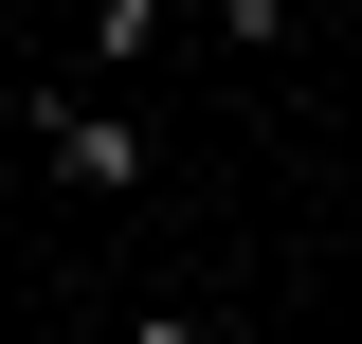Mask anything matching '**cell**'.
Returning <instances> with one entry per match:
<instances>
[{"instance_id":"3","label":"cell","mask_w":362,"mask_h":344,"mask_svg":"<svg viewBox=\"0 0 362 344\" xmlns=\"http://www.w3.org/2000/svg\"><path fill=\"white\" fill-rule=\"evenodd\" d=\"M218 18H235V37H272V18H290V0H218Z\"/></svg>"},{"instance_id":"2","label":"cell","mask_w":362,"mask_h":344,"mask_svg":"<svg viewBox=\"0 0 362 344\" xmlns=\"http://www.w3.org/2000/svg\"><path fill=\"white\" fill-rule=\"evenodd\" d=\"M127 344H218V326H199V308H145V326H127Z\"/></svg>"},{"instance_id":"1","label":"cell","mask_w":362,"mask_h":344,"mask_svg":"<svg viewBox=\"0 0 362 344\" xmlns=\"http://www.w3.org/2000/svg\"><path fill=\"white\" fill-rule=\"evenodd\" d=\"M37 145H54V181H90V200H127V181H145V127H127V109H73V91L37 109Z\"/></svg>"}]
</instances>
